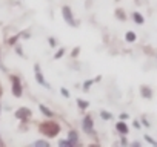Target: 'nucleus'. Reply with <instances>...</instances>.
<instances>
[{
	"label": "nucleus",
	"mask_w": 157,
	"mask_h": 147,
	"mask_svg": "<svg viewBox=\"0 0 157 147\" xmlns=\"http://www.w3.org/2000/svg\"><path fill=\"white\" fill-rule=\"evenodd\" d=\"M59 145H69V142H68V139H62V141H59Z\"/></svg>",
	"instance_id": "obj_24"
},
{
	"label": "nucleus",
	"mask_w": 157,
	"mask_h": 147,
	"mask_svg": "<svg viewBox=\"0 0 157 147\" xmlns=\"http://www.w3.org/2000/svg\"><path fill=\"white\" fill-rule=\"evenodd\" d=\"M49 45L54 48V46H56V38H52V37H51V38H49Z\"/></svg>",
	"instance_id": "obj_26"
},
{
	"label": "nucleus",
	"mask_w": 157,
	"mask_h": 147,
	"mask_svg": "<svg viewBox=\"0 0 157 147\" xmlns=\"http://www.w3.org/2000/svg\"><path fill=\"white\" fill-rule=\"evenodd\" d=\"M116 14H117V17H119L120 20H123V19H125V16H123V11H120V9H119Z\"/></svg>",
	"instance_id": "obj_22"
},
{
	"label": "nucleus",
	"mask_w": 157,
	"mask_h": 147,
	"mask_svg": "<svg viewBox=\"0 0 157 147\" xmlns=\"http://www.w3.org/2000/svg\"><path fill=\"white\" fill-rule=\"evenodd\" d=\"M29 117H31V110H29L28 107H20V109H17V112H16V118H19V120H22V121L28 120Z\"/></svg>",
	"instance_id": "obj_5"
},
{
	"label": "nucleus",
	"mask_w": 157,
	"mask_h": 147,
	"mask_svg": "<svg viewBox=\"0 0 157 147\" xmlns=\"http://www.w3.org/2000/svg\"><path fill=\"white\" fill-rule=\"evenodd\" d=\"M145 139H146V141H148L149 144H152V145H155V144H157V142H155V141H154V139H152V138L149 136V135H145Z\"/></svg>",
	"instance_id": "obj_19"
},
{
	"label": "nucleus",
	"mask_w": 157,
	"mask_h": 147,
	"mask_svg": "<svg viewBox=\"0 0 157 147\" xmlns=\"http://www.w3.org/2000/svg\"><path fill=\"white\" fill-rule=\"evenodd\" d=\"M17 38H19V35H14V37H11V38L8 40V45H16Z\"/></svg>",
	"instance_id": "obj_18"
},
{
	"label": "nucleus",
	"mask_w": 157,
	"mask_h": 147,
	"mask_svg": "<svg viewBox=\"0 0 157 147\" xmlns=\"http://www.w3.org/2000/svg\"><path fill=\"white\" fill-rule=\"evenodd\" d=\"M77 104H78V107H80V109H86L90 106V103L88 101H83V100H77Z\"/></svg>",
	"instance_id": "obj_14"
},
{
	"label": "nucleus",
	"mask_w": 157,
	"mask_h": 147,
	"mask_svg": "<svg viewBox=\"0 0 157 147\" xmlns=\"http://www.w3.org/2000/svg\"><path fill=\"white\" fill-rule=\"evenodd\" d=\"M40 130H42V133H43L45 136H48V138H54V136L59 135V132H60V126H59L57 123H54V121H49V123H43L42 127H40Z\"/></svg>",
	"instance_id": "obj_1"
},
{
	"label": "nucleus",
	"mask_w": 157,
	"mask_h": 147,
	"mask_svg": "<svg viewBox=\"0 0 157 147\" xmlns=\"http://www.w3.org/2000/svg\"><path fill=\"white\" fill-rule=\"evenodd\" d=\"M100 80V77L97 78V80H90V81H86L85 84H83V91H90V86L93 84V83H96V81H99Z\"/></svg>",
	"instance_id": "obj_15"
},
{
	"label": "nucleus",
	"mask_w": 157,
	"mask_h": 147,
	"mask_svg": "<svg viewBox=\"0 0 157 147\" xmlns=\"http://www.w3.org/2000/svg\"><path fill=\"white\" fill-rule=\"evenodd\" d=\"M60 92H62V95H63L65 98H69V92H68L65 88H62V89H60Z\"/></svg>",
	"instance_id": "obj_20"
},
{
	"label": "nucleus",
	"mask_w": 157,
	"mask_h": 147,
	"mask_svg": "<svg viewBox=\"0 0 157 147\" xmlns=\"http://www.w3.org/2000/svg\"><path fill=\"white\" fill-rule=\"evenodd\" d=\"M142 124H143V126H145V127H151V126H149V123H148V120H146V118H145V117H143V118H142Z\"/></svg>",
	"instance_id": "obj_23"
},
{
	"label": "nucleus",
	"mask_w": 157,
	"mask_h": 147,
	"mask_svg": "<svg viewBox=\"0 0 157 147\" xmlns=\"http://www.w3.org/2000/svg\"><path fill=\"white\" fill-rule=\"evenodd\" d=\"M134 127H136V129H140V124H139V121H134Z\"/></svg>",
	"instance_id": "obj_27"
},
{
	"label": "nucleus",
	"mask_w": 157,
	"mask_h": 147,
	"mask_svg": "<svg viewBox=\"0 0 157 147\" xmlns=\"http://www.w3.org/2000/svg\"><path fill=\"white\" fill-rule=\"evenodd\" d=\"M136 38H137V35H136L132 31H128V32L125 34V40H126L128 43H134V41H136Z\"/></svg>",
	"instance_id": "obj_12"
},
{
	"label": "nucleus",
	"mask_w": 157,
	"mask_h": 147,
	"mask_svg": "<svg viewBox=\"0 0 157 147\" xmlns=\"http://www.w3.org/2000/svg\"><path fill=\"white\" fill-rule=\"evenodd\" d=\"M78 52H80V48H78V46H77V48H74V51H72V57H77V55H78Z\"/></svg>",
	"instance_id": "obj_21"
},
{
	"label": "nucleus",
	"mask_w": 157,
	"mask_h": 147,
	"mask_svg": "<svg viewBox=\"0 0 157 147\" xmlns=\"http://www.w3.org/2000/svg\"><path fill=\"white\" fill-rule=\"evenodd\" d=\"M62 14H63V19H65V22H66L68 25L77 26V22L74 20V16H72V11H71L69 6H63V8H62Z\"/></svg>",
	"instance_id": "obj_3"
},
{
	"label": "nucleus",
	"mask_w": 157,
	"mask_h": 147,
	"mask_svg": "<svg viewBox=\"0 0 157 147\" xmlns=\"http://www.w3.org/2000/svg\"><path fill=\"white\" fill-rule=\"evenodd\" d=\"M11 83H13V95L16 98H20L22 94H23V89H22V81L17 75H13L11 77Z\"/></svg>",
	"instance_id": "obj_2"
},
{
	"label": "nucleus",
	"mask_w": 157,
	"mask_h": 147,
	"mask_svg": "<svg viewBox=\"0 0 157 147\" xmlns=\"http://www.w3.org/2000/svg\"><path fill=\"white\" fill-rule=\"evenodd\" d=\"M120 118H122V120H126V118H128V115H126V113H122V115H120Z\"/></svg>",
	"instance_id": "obj_28"
},
{
	"label": "nucleus",
	"mask_w": 157,
	"mask_h": 147,
	"mask_svg": "<svg viewBox=\"0 0 157 147\" xmlns=\"http://www.w3.org/2000/svg\"><path fill=\"white\" fill-rule=\"evenodd\" d=\"M63 54H65V49H63V48H60V49H59V52H56V54H54V58H56V60H59V58H62V57H63Z\"/></svg>",
	"instance_id": "obj_17"
},
{
	"label": "nucleus",
	"mask_w": 157,
	"mask_h": 147,
	"mask_svg": "<svg viewBox=\"0 0 157 147\" xmlns=\"http://www.w3.org/2000/svg\"><path fill=\"white\" fill-rule=\"evenodd\" d=\"M39 109H40V112H42L45 117H49V118H51V117L54 115V113H52V110H51V109H48L45 104H40V106H39Z\"/></svg>",
	"instance_id": "obj_11"
},
{
	"label": "nucleus",
	"mask_w": 157,
	"mask_h": 147,
	"mask_svg": "<svg viewBox=\"0 0 157 147\" xmlns=\"http://www.w3.org/2000/svg\"><path fill=\"white\" fill-rule=\"evenodd\" d=\"M116 129H117V132L122 133V135H128V132H129L126 123H123V121H119V123L116 124Z\"/></svg>",
	"instance_id": "obj_8"
},
{
	"label": "nucleus",
	"mask_w": 157,
	"mask_h": 147,
	"mask_svg": "<svg viewBox=\"0 0 157 147\" xmlns=\"http://www.w3.org/2000/svg\"><path fill=\"white\" fill-rule=\"evenodd\" d=\"M31 145L33 147H49V142L45 141V139H39V141H34Z\"/></svg>",
	"instance_id": "obj_13"
},
{
	"label": "nucleus",
	"mask_w": 157,
	"mask_h": 147,
	"mask_svg": "<svg viewBox=\"0 0 157 147\" xmlns=\"http://www.w3.org/2000/svg\"><path fill=\"white\" fill-rule=\"evenodd\" d=\"M82 127H83V132L88 133V135H93L94 133V123H93V118L90 115H86L82 121Z\"/></svg>",
	"instance_id": "obj_4"
},
{
	"label": "nucleus",
	"mask_w": 157,
	"mask_h": 147,
	"mask_svg": "<svg viewBox=\"0 0 157 147\" xmlns=\"http://www.w3.org/2000/svg\"><path fill=\"white\" fill-rule=\"evenodd\" d=\"M16 52H17L19 55H23V51H22V48H20V46H17V48H16Z\"/></svg>",
	"instance_id": "obj_25"
},
{
	"label": "nucleus",
	"mask_w": 157,
	"mask_h": 147,
	"mask_svg": "<svg viewBox=\"0 0 157 147\" xmlns=\"http://www.w3.org/2000/svg\"><path fill=\"white\" fill-rule=\"evenodd\" d=\"M140 94H142V97H145V98H152V92H151V89L148 88V86H142V89H140Z\"/></svg>",
	"instance_id": "obj_9"
},
{
	"label": "nucleus",
	"mask_w": 157,
	"mask_h": 147,
	"mask_svg": "<svg viewBox=\"0 0 157 147\" xmlns=\"http://www.w3.org/2000/svg\"><path fill=\"white\" fill-rule=\"evenodd\" d=\"M100 117H102L103 120H111V118H113V115H111L109 112H106V110H102V112H100Z\"/></svg>",
	"instance_id": "obj_16"
},
{
	"label": "nucleus",
	"mask_w": 157,
	"mask_h": 147,
	"mask_svg": "<svg viewBox=\"0 0 157 147\" xmlns=\"http://www.w3.org/2000/svg\"><path fill=\"white\" fill-rule=\"evenodd\" d=\"M34 70H36V80H37V83H39L40 86L49 89V84L45 81V78H43V75H42V72H40V67H39V66H34Z\"/></svg>",
	"instance_id": "obj_6"
},
{
	"label": "nucleus",
	"mask_w": 157,
	"mask_h": 147,
	"mask_svg": "<svg viewBox=\"0 0 157 147\" xmlns=\"http://www.w3.org/2000/svg\"><path fill=\"white\" fill-rule=\"evenodd\" d=\"M132 20L137 23V25H143L145 23V19L140 13H132Z\"/></svg>",
	"instance_id": "obj_10"
},
{
	"label": "nucleus",
	"mask_w": 157,
	"mask_h": 147,
	"mask_svg": "<svg viewBox=\"0 0 157 147\" xmlns=\"http://www.w3.org/2000/svg\"><path fill=\"white\" fill-rule=\"evenodd\" d=\"M68 142H69L71 147L78 144V135H77L75 130H69V133H68Z\"/></svg>",
	"instance_id": "obj_7"
}]
</instances>
